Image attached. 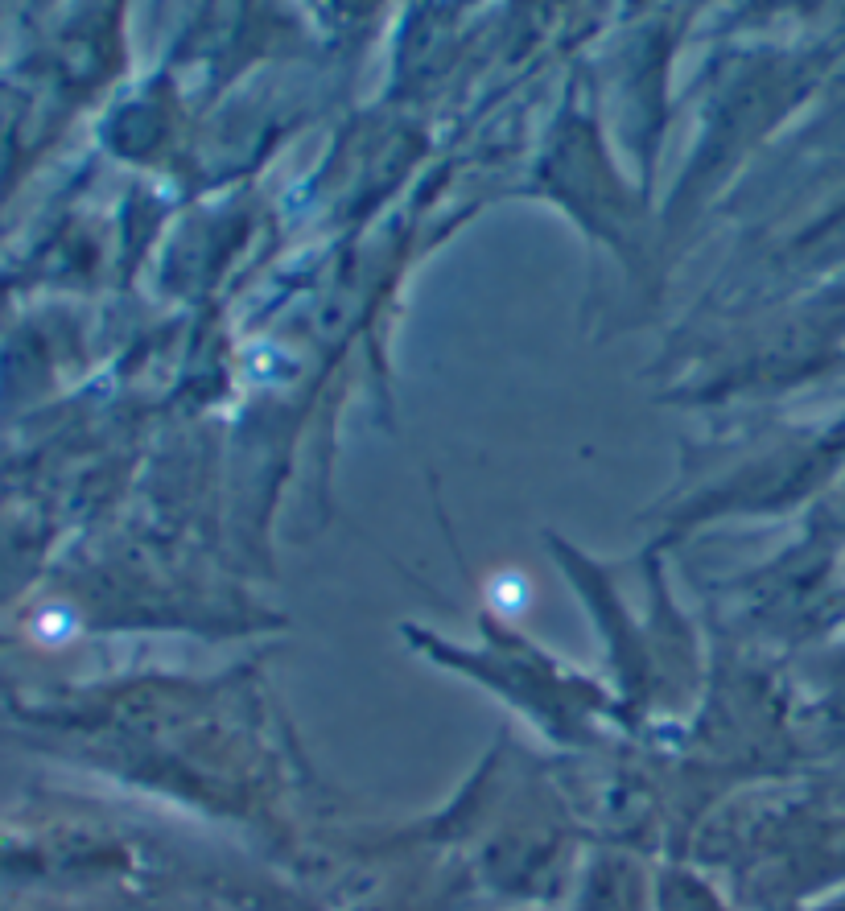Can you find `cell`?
Returning a JSON list of instances; mask_svg holds the SVG:
<instances>
[{
	"label": "cell",
	"mask_w": 845,
	"mask_h": 911,
	"mask_svg": "<svg viewBox=\"0 0 845 911\" xmlns=\"http://www.w3.org/2000/svg\"><path fill=\"white\" fill-rule=\"evenodd\" d=\"M487 594H491V602L499 606L503 615H516V611H524V606H528V582L520 578V573H499L495 586Z\"/></svg>",
	"instance_id": "1"
}]
</instances>
